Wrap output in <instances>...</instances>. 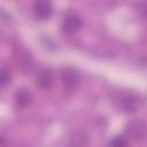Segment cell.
<instances>
[{
	"label": "cell",
	"instance_id": "obj_2",
	"mask_svg": "<svg viewBox=\"0 0 147 147\" xmlns=\"http://www.w3.org/2000/svg\"><path fill=\"white\" fill-rule=\"evenodd\" d=\"M33 14L38 20H47L52 14V5L48 0H37L33 5Z\"/></svg>",
	"mask_w": 147,
	"mask_h": 147
},
{
	"label": "cell",
	"instance_id": "obj_8",
	"mask_svg": "<svg viewBox=\"0 0 147 147\" xmlns=\"http://www.w3.org/2000/svg\"><path fill=\"white\" fill-rule=\"evenodd\" d=\"M113 145H125V141L122 139V138H116L115 140L111 141Z\"/></svg>",
	"mask_w": 147,
	"mask_h": 147
},
{
	"label": "cell",
	"instance_id": "obj_7",
	"mask_svg": "<svg viewBox=\"0 0 147 147\" xmlns=\"http://www.w3.org/2000/svg\"><path fill=\"white\" fill-rule=\"evenodd\" d=\"M140 11H141L142 16L147 18V0H144L140 3Z\"/></svg>",
	"mask_w": 147,
	"mask_h": 147
},
{
	"label": "cell",
	"instance_id": "obj_3",
	"mask_svg": "<svg viewBox=\"0 0 147 147\" xmlns=\"http://www.w3.org/2000/svg\"><path fill=\"white\" fill-rule=\"evenodd\" d=\"M36 85L41 90H47L53 84V76L48 70H40L36 76Z\"/></svg>",
	"mask_w": 147,
	"mask_h": 147
},
{
	"label": "cell",
	"instance_id": "obj_4",
	"mask_svg": "<svg viewBox=\"0 0 147 147\" xmlns=\"http://www.w3.org/2000/svg\"><path fill=\"white\" fill-rule=\"evenodd\" d=\"M15 101H16V105L20 107V108H25L28 106L31 105L32 102V95L31 93L28 91V90H18L15 94Z\"/></svg>",
	"mask_w": 147,
	"mask_h": 147
},
{
	"label": "cell",
	"instance_id": "obj_1",
	"mask_svg": "<svg viewBox=\"0 0 147 147\" xmlns=\"http://www.w3.org/2000/svg\"><path fill=\"white\" fill-rule=\"evenodd\" d=\"M82 28V20L76 14H69L63 18L62 31L65 33H75Z\"/></svg>",
	"mask_w": 147,
	"mask_h": 147
},
{
	"label": "cell",
	"instance_id": "obj_6",
	"mask_svg": "<svg viewBox=\"0 0 147 147\" xmlns=\"http://www.w3.org/2000/svg\"><path fill=\"white\" fill-rule=\"evenodd\" d=\"M10 80V72L9 70H7L5 67L1 68V74H0V82H1V86H6Z\"/></svg>",
	"mask_w": 147,
	"mask_h": 147
},
{
	"label": "cell",
	"instance_id": "obj_5",
	"mask_svg": "<svg viewBox=\"0 0 147 147\" xmlns=\"http://www.w3.org/2000/svg\"><path fill=\"white\" fill-rule=\"evenodd\" d=\"M62 80H63V84L68 87V88H74L77 86L79 79H78V76L76 72L71 71V70H65L62 75Z\"/></svg>",
	"mask_w": 147,
	"mask_h": 147
}]
</instances>
